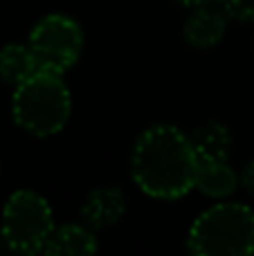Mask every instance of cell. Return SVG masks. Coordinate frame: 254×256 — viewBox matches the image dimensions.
Segmentation results:
<instances>
[{
	"label": "cell",
	"instance_id": "cell-1",
	"mask_svg": "<svg viewBox=\"0 0 254 256\" xmlns=\"http://www.w3.org/2000/svg\"><path fill=\"white\" fill-rule=\"evenodd\" d=\"M198 153L178 126L156 124L138 137L130 176L140 191L158 200H178L196 189Z\"/></svg>",
	"mask_w": 254,
	"mask_h": 256
},
{
	"label": "cell",
	"instance_id": "cell-2",
	"mask_svg": "<svg viewBox=\"0 0 254 256\" xmlns=\"http://www.w3.org/2000/svg\"><path fill=\"white\" fill-rule=\"evenodd\" d=\"M14 122L34 137H52L61 132L72 115V94L63 74L36 70L18 84L12 94Z\"/></svg>",
	"mask_w": 254,
	"mask_h": 256
},
{
	"label": "cell",
	"instance_id": "cell-3",
	"mask_svg": "<svg viewBox=\"0 0 254 256\" xmlns=\"http://www.w3.org/2000/svg\"><path fill=\"white\" fill-rule=\"evenodd\" d=\"M187 248L196 256L252 254L254 212L241 202H216L192 222Z\"/></svg>",
	"mask_w": 254,
	"mask_h": 256
},
{
	"label": "cell",
	"instance_id": "cell-4",
	"mask_svg": "<svg viewBox=\"0 0 254 256\" xmlns=\"http://www.w3.org/2000/svg\"><path fill=\"white\" fill-rule=\"evenodd\" d=\"M54 214L50 202L32 189H18L2 207L0 236L4 245L18 254L45 252L54 232Z\"/></svg>",
	"mask_w": 254,
	"mask_h": 256
},
{
	"label": "cell",
	"instance_id": "cell-5",
	"mask_svg": "<svg viewBox=\"0 0 254 256\" xmlns=\"http://www.w3.org/2000/svg\"><path fill=\"white\" fill-rule=\"evenodd\" d=\"M27 45L40 70L66 74L84 52V30L66 14H48L32 27Z\"/></svg>",
	"mask_w": 254,
	"mask_h": 256
},
{
	"label": "cell",
	"instance_id": "cell-6",
	"mask_svg": "<svg viewBox=\"0 0 254 256\" xmlns=\"http://www.w3.org/2000/svg\"><path fill=\"white\" fill-rule=\"evenodd\" d=\"M128 200L120 186H97L84 198L81 222L92 230H106L124 218Z\"/></svg>",
	"mask_w": 254,
	"mask_h": 256
},
{
	"label": "cell",
	"instance_id": "cell-7",
	"mask_svg": "<svg viewBox=\"0 0 254 256\" xmlns=\"http://www.w3.org/2000/svg\"><path fill=\"white\" fill-rule=\"evenodd\" d=\"M225 32H228V14L220 7L214 9L212 4L192 9L182 25L184 40L196 50L216 48L225 38Z\"/></svg>",
	"mask_w": 254,
	"mask_h": 256
},
{
	"label": "cell",
	"instance_id": "cell-8",
	"mask_svg": "<svg viewBox=\"0 0 254 256\" xmlns=\"http://www.w3.org/2000/svg\"><path fill=\"white\" fill-rule=\"evenodd\" d=\"M241 178L236 176L228 160L200 158L198 155V171H196V189L212 200H228L236 191Z\"/></svg>",
	"mask_w": 254,
	"mask_h": 256
},
{
	"label": "cell",
	"instance_id": "cell-9",
	"mask_svg": "<svg viewBox=\"0 0 254 256\" xmlns=\"http://www.w3.org/2000/svg\"><path fill=\"white\" fill-rule=\"evenodd\" d=\"M97 250L99 243L94 230L86 222H68L54 227L45 245V254L50 256H90Z\"/></svg>",
	"mask_w": 254,
	"mask_h": 256
},
{
	"label": "cell",
	"instance_id": "cell-10",
	"mask_svg": "<svg viewBox=\"0 0 254 256\" xmlns=\"http://www.w3.org/2000/svg\"><path fill=\"white\" fill-rule=\"evenodd\" d=\"M36 70H40L38 61L27 43H7L0 48V81L16 88Z\"/></svg>",
	"mask_w": 254,
	"mask_h": 256
},
{
	"label": "cell",
	"instance_id": "cell-11",
	"mask_svg": "<svg viewBox=\"0 0 254 256\" xmlns=\"http://www.w3.org/2000/svg\"><path fill=\"white\" fill-rule=\"evenodd\" d=\"M192 144L200 158L214 160H230V153L234 148V137L230 128L220 122H205L198 128H194Z\"/></svg>",
	"mask_w": 254,
	"mask_h": 256
},
{
	"label": "cell",
	"instance_id": "cell-12",
	"mask_svg": "<svg viewBox=\"0 0 254 256\" xmlns=\"http://www.w3.org/2000/svg\"><path fill=\"white\" fill-rule=\"evenodd\" d=\"M220 9L238 22H254V0H216Z\"/></svg>",
	"mask_w": 254,
	"mask_h": 256
},
{
	"label": "cell",
	"instance_id": "cell-13",
	"mask_svg": "<svg viewBox=\"0 0 254 256\" xmlns=\"http://www.w3.org/2000/svg\"><path fill=\"white\" fill-rule=\"evenodd\" d=\"M241 184H243V189H246L248 194H250L252 198H254V160H252V162H248L246 166H243Z\"/></svg>",
	"mask_w": 254,
	"mask_h": 256
},
{
	"label": "cell",
	"instance_id": "cell-14",
	"mask_svg": "<svg viewBox=\"0 0 254 256\" xmlns=\"http://www.w3.org/2000/svg\"><path fill=\"white\" fill-rule=\"evenodd\" d=\"M178 4H182V7L187 9H198V7H207V4H214L216 0H176Z\"/></svg>",
	"mask_w": 254,
	"mask_h": 256
}]
</instances>
